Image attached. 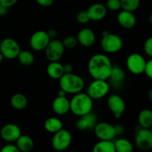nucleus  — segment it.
I'll list each match as a JSON object with an SVG mask.
<instances>
[{"label":"nucleus","mask_w":152,"mask_h":152,"mask_svg":"<svg viewBox=\"0 0 152 152\" xmlns=\"http://www.w3.org/2000/svg\"><path fill=\"white\" fill-rule=\"evenodd\" d=\"M112 68L111 59L103 53H96L92 56L88 64L89 74L94 80H108Z\"/></svg>","instance_id":"nucleus-1"},{"label":"nucleus","mask_w":152,"mask_h":152,"mask_svg":"<svg viewBox=\"0 0 152 152\" xmlns=\"http://www.w3.org/2000/svg\"><path fill=\"white\" fill-rule=\"evenodd\" d=\"M70 100V111L76 116H81L91 112L93 109V99L87 93L80 92L74 94Z\"/></svg>","instance_id":"nucleus-2"},{"label":"nucleus","mask_w":152,"mask_h":152,"mask_svg":"<svg viewBox=\"0 0 152 152\" xmlns=\"http://www.w3.org/2000/svg\"><path fill=\"white\" fill-rule=\"evenodd\" d=\"M59 86L66 94L80 93L85 87V81L80 76L73 73L64 74L59 79Z\"/></svg>","instance_id":"nucleus-3"},{"label":"nucleus","mask_w":152,"mask_h":152,"mask_svg":"<svg viewBox=\"0 0 152 152\" xmlns=\"http://www.w3.org/2000/svg\"><path fill=\"white\" fill-rule=\"evenodd\" d=\"M123 47V41L120 36L108 32H103L101 40V48L108 53H115Z\"/></svg>","instance_id":"nucleus-4"},{"label":"nucleus","mask_w":152,"mask_h":152,"mask_svg":"<svg viewBox=\"0 0 152 152\" xmlns=\"http://www.w3.org/2000/svg\"><path fill=\"white\" fill-rule=\"evenodd\" d=\"M109 85L106 80H94L88 87L87 94L92 99H99L108 94Z\"/></svg>","instance_id":"nucleus-5"},{"label":"nucleus","mask_w":152,"mask_h":152,"mask_svg":"<svg viewBox=\"0 0 152 152\" xmlns=\"http://www.w3.org/2000/svg\"><path fill=\"white\" fill-rule=\"evenodd\" d=\"M72 142L71 134L66 129H61L53 134L51 140L52 147L56 151H64L71 145Z\"/></svg>","instance_id":"nucleus-6"},{"label":"nucleus","mask_w":152,"mask_h":152,"mask_svg":"<svg viewBox=\"0 0 152 152\" xmlns=\"http://www.w3.org/2000/svg\"><path fill=\"white\" fill-rule=\"evenodd\" d=\"M146 60L141 54L133 53L128 56L126 59V66L129 71L133 74L139 75L145 72Z\"/></svg>","instance_id":"nucleus-7"},{"label":"nucleus","mask_w":152,"mask_h":152,"mask_svg":"<svg viewBox=\"0 0 152 152\" xmlns=\"http://www.w3.org/2000/svg\"><path fill=\"white\" fill-rule=\"evenodd\" d=\"M21 49L17 42L12 38H5L0 43V51L4 58L14 59L17 58Z\"/></svg>","instance_id":"nucleus-8"},{"label":"nucleus","mask_w":152,"mask_h":152,"mask_svg":"<svg viewBox=\"0 0 152 152\" xmlns=\"http://www.w3.org/2000/svg\"><path fill=\"white\" fill-rule=\"evenodd\" d=\"M65 48L62 41L55 39H50L45 49L46 57L50 62L59 61L63 56Z\"/></svg>","instance_id":"nucleus-9"},{"label":"nucleus","mask_w":152,"mask_h":152,"mask_svg":"<svg viewBox=\"0 0 152 152\" xmlns=\"http://www.w3.org/2000/svg\"><path fill=\"white\" fill-rule=\"evenodd\" d=\"M135 144L138 148L147 151L152 148V132L150 129L140 126L135 135Z\"/></svg>","instance_id":"nucleus-10"},{"label":"nucleus","mask_w":152,"mask_h":152,"mask_svg":"<svg viewBox=\"0 0 152 152\" xmlns=\"http://www.w3.org/2000/svg\"><path fill=\"white\" fill-rule=\"evenodd\" d=\"M94 131L96 137L102 140H113L116 137L114 126L106 122L96 123Z\"/></svg>","instance_id":"nucleus-11"},{"label":"nucleus","mask_w":152,"mask_h":152,"mask_svg":"<svg viewBox=\"0 0 152 152\" xmlns=\"http://www.w3.org/2000/svg\"><path fill=\"white\" fill-rule=\"evenodd\" d=\"M50 38L48 32L45 31H38L34 32L30 39V45L31 48L37 51H40L45 49Z\"/></svg>","instance_id":"nucleus-12"},{"label":"nucleus","mask_w":152,"mask_h":152,"mask_svg":"<svg viewBox=\"0 0 152 152\" xmlns=\"http://www.w3.org/2000/svg\"><path fill=\"white\" fill-rule=\"evenodd\" d=\"M107 104L116 118H120L126 110V102L118 94L111 95L107 100Z\"/></svg>","instance_id":"nucleus-13"},{"label":"nucleus","mask_w":152,"mask_h":152,"mask_svg":"<svg viewBox=\"0 0 152 152\" xmlns=\"http://www.w3.org/2000/svg\"><path fill=\"white\" fill-rule=\"evenodd\" d=\"M22 134L21 129L17 125L7 123L2 126L0 131L1 137L7 142H14Z\"/></svg>","instance_id":"nucleus-14"},{"label":"nucleus","mask_w":152,"mask_h":152,"mask_svg":"<svg viewBox=\"0 0 152 152\" xmlns=\"http://www.w3.org/2000/svg\"><path fill=\"white\" fill-rule=\"evenodd\" d=\"M117 22L125 29H132L136 25L137 19L133 12L123 10L118 13Z\"/></svg>","instance_id":"nucleus-15"},{"label":"nucleus","mask_w":152,"mask_h":152,"mask_svg":"<svg viewBox=\"0 0 152 152\" xmlns=\"http://www.w3.org/2000/svg\"><path fill=\"white\" fill-rule=\"evenodd\" d=\"M97 123V118L92 112L81 116L77 122V128L80 131L92 130Z\"/></svg>","instance_id":"nucleus-16"},{"label":"nucleus","mask_w":152,"mask_h":152,"mask_svg":"<svg viewBox=\"0 0 152 152\" xmlns=\"http://www.w3.org/2000/svg\"><path fill=\"white\" fill-rule=\"evenodd\" d=\"M52 108L55 114L58 115H65L70 111V100L66 96H57L53 99Z\"/></svg>","instance_id":"nucleus-17"},{"label":"nucleus","mask_w":152,"mask_h":152,"mask_svg":"<svg viewBox=\"0 0 152 152\" xmlns=\"http://www.w3.org/2000/svg\"><path fill=\"white\" fill-rule=\"evenodd\" d=\"M90 20L99 21L105 17L107 13V8L102 3H94L91 4L87 10Z\"/></svg>","instance_id":"nucleus-18"},{"label":"nucleus","mask_w":152,"mask_h":152,"mask_svg":"<svg viewBox=\"0 0 152 152\" xmlns=\"http://www.w3.org/2000/svg\"><path fill=\"white\" fill-rule=\"evenodd\" d=\"M78 43L84 47H91L96 41V36L94 32L90 28H83L79 31L77 34Z\"/></svg>","instance_id":"nucleus-19"},{"label":"nucleus","mask_w":152,"mask_h":152,"mask_svg":"<svg viewBox=\"0 0 152 152\" xmlns=\"http://www.w3.org/2000/svg\"><path fill=\"white\" fill-rule=\"evenodd\" d=\"M47 74L50 78L53 80H59L64 74L63 65L59 61L50 62L47 66Z\"/></svg>","instance_id":"nucleus-20"},{"label":"nucleus","mask_w":152,"mask_h":152,"mask_svg":"<svg viewBox=\"0 0 152 152\" xmlns=\"http://www.w3.org/2000/svg\"><path fill=\"white\" fill-rule=\"evenodd\" d=\"M16 142V146L19 151L28 152L31 151L34 148V140L31 137L28 136V135L21 134Z\"/></svg>","instance_id":"nucleus-21"},{"label":"nucleus","mask_w":152,"mask_h":152,"mask_svg":"<svg viewBox=\"0 0 152 152\" xmlns=\"http://www.w3.org/2000/svg\"><path fill=\"white\" fill-rule=\"evenodd\" d=\"M44 128L48 132L55 134L59 130L63 129L62 122L56 117H50L47 119L44 123Z\"/></svg>","instance_id":"nucleus-22"},{"label":"nucleus","mask_w":152,"mask_h":152,"mask_svg":"<svg viewBox=\"0 0 152 152\" xmlns=\"http://www.w3.org/2000/svg\"><path fill=\"white\" fill-rule=\"evenodd\" d=\"M138 123L140 127L150 129L152 125V111L148 108L142 110L138 115Z\"/></svg>","instance_id":"nucleus-23"},{"label":"nucleus","mask_w":152,"mask_h":152,"mask_svg":"<svg viewBox=\"0 0 152 152\" xmlns=\"http://www.w3.org/2000/svg\"><path fill=\"white\" fill-rule=\"evenodd\" d=\"M10 105L16 110H22L28 105V99L24 94L16 93L10 99Z\"/></svg>","instance_id":"nucleus-24"},{"label":"nucleus","mask_w":152,"mask_h":152,"mask_svg":"<svg viewBox=\"0 0 152 152\" xmlns=\"http://www.w3.org/2000/svg\"><path fill=\"white\" fill-rule=\"evenodd\" d=\"M94 152H115L114 142L112 140H102L94 146Z\"/></svg>","instance_id":"nucleus-25"},{"label":"nucleus","mask_w":152,"mask_h":152,"mask_svg":"<svg viewBox=\"0 0 152 152\" xmlns=\"http://www.w3.org/2000/svg\"><path fill=\"white\" fill-rule=\"evenodd\" d=\"M114 146L117 152H132L134 149L132 142L126 138H119L114 141Z\"/></svg>","instance_id":"nucleus-26"},{"label":"nucleus","mask_w":152,"mask_h":152,"mask_svg":"<svg viewBox=\"0 0 152 152\" xmlns=\"http://www.w3.org/2000/svg\"><path fill=\"white\" fill-rule=\"evenodd\" d=\"M126 78V73L119 66L113 65L112 71L109 79L112 81L114 85H118L121 83Z\"/></svg>","instance_id":"nucleus-27"},{"label":"nucleus","mask_w":152,"mask_h":152,"mask_svg":"<svg viewBox=\"0 0 152 152\" xmlns=\"http://www.w3.org/2000/svg\"><path fill=\"white\" fill-rule=\"evenodd\" d=\"M17 58L19 59V62L22 65H25V66L31 65L34 62V60H35L34 54L31 51H28V50H21Z\"/></svg>","instance_id":"nucleus-28"},{"label":"nucleus","mask_w":152,"mask_h":152,"mask_svg":"<svg viewBox=\"0 0 152 152\" xmlns=\"http://www.w3.org/2000/svg\"><path fill=\"white\" fill-rule=\"evenodd\" d=\"M121 8L123 10L134 12L138 9L140 4V0H120Z\"/></svg>","instance_id":"nucleus-29"},{"label":"nucleus","mask_w":152,"mask_h":152,"mask_svg":"<svg viewBox=\"0 0 152 152\" xmlns=\"http://www.w3.org/2000/svg\"><path fill=\"white\" fill-rule=\"evenodd\" d=\"M62 42L64 47L67 48H74L78 44L77 38L75 37H73V36L65 37Z\"/></svg>","instance_id":"nucleus-30"},{"label":"nucleus","mask_w":152,"mask_h":152,"mask_svg":"<svg viewBox=\"0 0 152 152\" xmlns=\"http://www.w3.org/2000/svg\"><path fill=\"white\" fill-rule=\"evenodd\" d=\"M105 7L107 10L117 11L121 8V2H120V0H107Z\"/></svg>","instance_id":"nucleus-31"},{"label":"nucleus","mask_w":152,"mask_h":152,"mask_svg":"<svg viewBox=\"0 0 152 152\" xmlns=\"http://www.w3.org/2000/svg\"><path fill=\"white\" fill-rule=\"evenodd\" d=\"M77 19L79 23L80 24H87L88 22H89V21H91L88 14L87 13V10L80 12L78 15H77Z\"/></svg>","instance_id":"nucleus-32"},{"label":"nucleus","mask_w":152,"mask_h":152,"mask_svg":"<svg viewBox=\"0 0 152 152\" xmlns=\"http://www.w3.org/2000/svg\"><path fill=\"white\" fill-rule=\"evenodd\" d=\"M144 51L150 57H152V37H148L145 41L143 45Z\"/></svg>","instance_id":"nucleus-33"},{"label":"nucleus","mask_w":152,"mask_h":152,"mask_svg":"<svg viewBox=\"0 0 152 152\" xmlns=\"http://www.w3.org/2000/svg\"><path fill=\"white\" fill-rule=\"evenodd\" d=\"M1 152H19L16 145H13L12 142H8V144L4 145L1 149Z\"/></svg>","instance_id":"nucleus-34"},{"label":"nucleus","mask_w":152,"mask_h":152,"mask_svg":"<svg viewBox=\"0 0 152 152\" xmlns=\"http://www.w3.org/2000/svg\"><path fill=\"white\" fill-rule=\"evenodd\" d=\"M145 73L147 77L152 80V59L146 62V65L145 68Z\"/></svg>","instance_id":"nucleus-35"},{"label":"nucleus","mask_w":152,"mask_h":152,"mask_svg":"<svg viewBox=\"0 0 152 152\" xmlns=\"http://www.w3.org/2000/svg\"><path fill=\"white\" fill-rule=\"evenodd\" d=\"M17 1L18 0H0V4L9 8L12 6L15 5Z\"/></svg>","instance_id":"nucleus-36"},{"label":"nucleus","mask_w":152,"mask_h":152,"mask_svg":"<svg viewBox=\"0 0 152 152\" xmlns=\"http://www.w3.org/2000/svg\"><path fill=\"white\" fill-rule=\"evenodd\" d=\"M39 5L43 7H49L53 2V0H36Z\"/></svg>","instance_id":"nucleus-37"},{"label":"nucleus","mask_w":152,"mask_h":152,"mask_svg":"<svg viewBox=\"0 0 152 152\" xmlns=\"http://www.w3.org/2000/svg\"><path fill=\"white\" fill-rule=\"evenodd\" d=\"M64 74H69L73 72V66L70 63H65L63 65Z\"/></svg>","instance_id":"nucleus-38"},{"label":"nucleus","mask_w":152,"mask_h":152,"mask_svg":"<svg viewBox=\"0 0 152 152\" xmlns=\"http://www.w3.org/2000/svg\"><path fill=\"white\" fill-rule=\"evenodd\" d=\"M116 131V136H120L124 133V128L123 126H120V125H117V126H114Z\"/></svg>","instance_id":"nucleus-39"},{"label":"nucleus","mask_w":152,"mask_h":152,"mask_svg":"<svg viewBox=\"0 0 152 152\" xmlns=\"http://www.w3.org/2000/svg\"><path fill=\"white\" fill-rule=\"evenodd\" d=\"M48 34L50 39H53L56 38V35H57V32H56L54 29H51V30H49V31H48Z\"/></svg>","instance_id":"nucleus-40"},{"label":"nucleus","mask_w":152,"mask_h":152,"mask_svg":"<svg viewBox=\"0 0 152 152\" xmlns=\"http://www.w3.org/2000/svg\"><path fill=\"white\" fill-rule=\"evenodd\" d=\"M7 7L0 4V16H4L7 14Z\"/></svg>","instance_id":"nucleus-41"},{"label":"nucleus","mask_w":152,"mask_h":152,"mask_svg":"<svg viewBox=\"0 0 152 152\" xmlns=\"http://www.w3.org/2000/svg\"><path fill=\"white\" fill-rule=\"evenodd\" d=\"M57 96H66V93H65V91H64L62 89L60 88V90L59 91V93H58V95Z\"/></svg>","instance_id":"nucleus-42"},{"label":"nucleus","mask_w":152,"mask_h":152,"mask_svg":"<svg viewBox=\"0 0 152 152\" xmlns=\"http://www.w3.org/2000/svg\"><path fill=\"white\" fill-rule=\"evenodd\" d=\"M148 99H149V100L152 102V88H151L149 91H148Z\"/></svg>","instance_id":"nucleus-43"},{"label":"nucleus","mask_w":152,"mask_h":152,"mask_svg":"<svg viewBox=\"0 0 152 152\" xmlns=\"http://www.w3.org/2000/svg\"><path fill=\"white\" fill-rule=\"evenodd\" d=\"M3 59H4V56H3V55H2L1 52L0 51V63H1V62H2Z\"/></svg>","instance_id":"nucleus-44"},{"label":"nucleus","mask_w":152,"mask_h":152,"mask_svg":"<svg viewBox=\"0 0 152 152\" xmlns=\"http://www.w3.org/2000/svg\"><path fill=\"white\" fill-rule=\"evenodd\" d=\"M149 19H150V22H151V24L152 25V13H151V15H150Z\"/></svg>","instance_id":"nucleus-45"},{"label":"nucleus","mask_w":152,"mask_h":152,"mask_svg":"<svg viewBox=\"0 0 152 152\" xmlns=\"http://www.w3.org/2000/svg\"><path fill=\"white\" fill-rule=\"evenodd\" d=\"M150 130H151V132H152V125H151V127H150Z\"/></svg>","instance_id":"nucleus-46"}]
</instances>
